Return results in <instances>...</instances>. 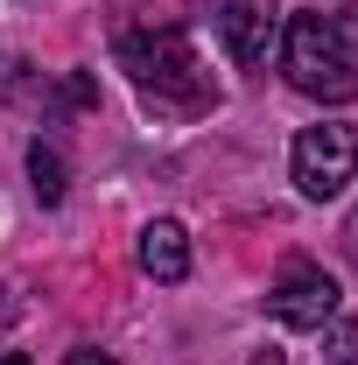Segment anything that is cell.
<instances>
[{"instance_id": "cell-1", "label": "cell", "mask_w": 358, "mask_h": 365, "mask_svg": "<svg viewBox=\"0 0 358 365\" xmlns=\"http://www.w3.org/2000/svg\"><path fill=\"white\" fill-rule=\"evenodd\" d=\"M113 56H120V71L134 78V91L155 113H169V120H197V113L218 106V85L204 78V63H197V49H190V36H183L176 21L120 29Z\"/></svg>"}, {"instance_id": "cell-2", "label": "cell", "mask_w": 358, "mask_h": 365, "mask_svg": "<svg viewBox=\"0 0 358 365\" xmlns=\"http://www.w3.org/2000/svg\"><path fill=\"white\" fill-rule=\"evenodd\" d=\"M281 71L316 106H352L358 98V21L302 7L281 21Z\"/></svg>"}, {"instance_id": "cell-3", "label": "cell", "mask_w": 358, "mask_h": 365, "mask_svg": "<svg viewBox=\"0 0 358 365\" xmlns=\"http://www.w3.org/2000/svg\"><path fill=\"white\" fill-rule=\"evenodd\" d=\"M358 169V134L352 127H337V120H323V127H302L295 148H288V176L295 190L310 197V204H330Z\"/></svg>"}, {"instance_id": "cell-4", "label": "cell", "mask_w": 358, "mask_h": 365, "mask_svg": "<svg viewBox=\"0 0 358 365\" xmlns=\"http://www.w3.org/2000/svg\"><path fill=\"white\" fill-rule=\"evenodd\" d=\"M337 281L323 267H310V260H288L281 267V281L267 288V317L281 323V330H323V323L337 317Z\"/></svg>"}, {"instance_id": "cell-5", "label": "cell", "mask_w": 358, "mask_h": 365, "mask_svg": "<svg viewBox=\"0 0 358 365\" xmlns=\"http://www.w3.org/2000/svg\"><path fill=\"white\" fill-rule=\"evenodd\" d=\"M218 36L239 71H260L281 36V0H218Z\"/></svg>"}, {"instance_id": "cell-6", "label": "cell", "mask_w": 358, "mask_h": 365, "mask_svg": "<svg viewBox=\"0 0 358 365\" xmlns=\"http://www.w3.org/2000/svg\"><path fill=\"white\" fill-rule=\"evenodd\" d=\"M134 260H140L148 281H183V274H190V232H183L176 218H148Z\"/></svg>"}, {"instance_id": "cell-7", "label": "cell", "mask_w": 358, "mask_h": 365, "mask_svg": "<svg viewBox=\"0 0 358 365\" xmlns=\"http://www.w3.org/2000/svg\"><path fill=\"white\" fill-rule=\"evenodd\" d=\"M29 182H36V197H43V204H63V155H56L49 140L29 148Z\"/></svg>"}, {"instance_id": "cell-8", "label": "cell", "mask_w": 358, "mask_h": 365, "mask_svg": "<svg viewBox=\"0 0 358 365\" xmlns=\"http://www.w3.org/2000/svg\"><path fill=\"white\" fill-rule=\"evenodd\" d=\"M323 359H330V365H358V323L352 317L323 323Z\"/></svg>"}, {"instance_id": "cell-9", "label": "cell", "mask_w": 358, "mask_h": 365, "mask_svg": "<svg viewBox=\"0 0 358 365\" xmlns=\"http://www.w3.org/2000/svg\"><path fill=\"white\" fill-rule=\"evenodd\" d=\"M63 365H113V351H98V344H78V351H71Z\"/></svg>"}, {"instance_id": "cell-10", "label": "cell", "mask_w": 358, "mask_h": 365, "mask_svg": "<svg viewBox=\"0 0 358 365\" xmlns=\"http://www.w3.org/2000/svg\"><path fill=\"white\" fill-rule=\"evenodd\" d=\"M337 239H344V260H352V267H358V211H352V218H344V232H337Z\"/></svg>"}, {"instance_id": "cell-11", "label": "cell", "mask_w": 358, "mask_h": 365, "mask_svg": "<svg viewBox=\"0 0 358 365\" xmlns=\"http://www.w3.org/2000/svg\"><path fill=\"white\" fill-rule=\"evenodd\" d=\"M253 365H288V359H281V351H253Z\"/></svg>"}]
</instances>
